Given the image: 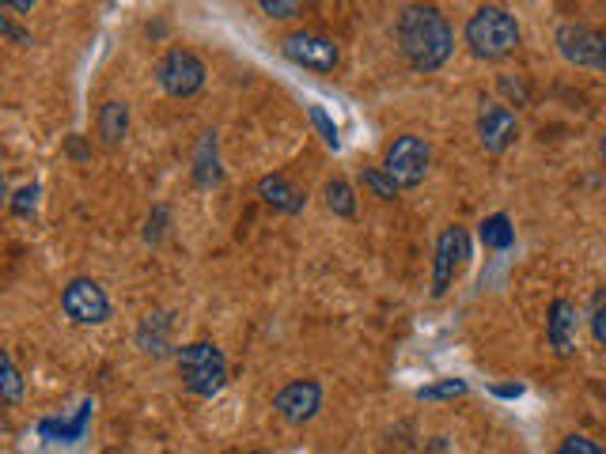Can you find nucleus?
Returning a JSON list of instances; mask_svg holds the SVG:
<instances>
[{
  "instance_id": "f257e3e1",
  "label": "nucleus",
  "mask_w": 606,
  "mask_h": 454,
  "mask_svg": "<svg viewBox=\"0 0 606 454\" xmlns=\"http://www.w3.org/2000/svg\"><path fill=\"white\" fill-rule=\"evenodd\" d=\"M398 49L417 73H437L455 49V31L448 15L432 4H409L398 15Z\"/></svg>"
},
{
  "instance_id": "f03ea898",
  "label": "nucleus",
  "mask_w": 606,
  "mask_h": 454,
  "mask_svg": "<svg viewBox=\"0 0 606 454\" xmlns=\"http://www.w3.org/2000/svg\"><path fill=\"white\" fill-rule=\"evenodd\" d=\"M466 46L482 62H500L519 46V23L508 8L485 4L466 20Z\"/></svg>"
},
{
  "instance_id": "7ed1b4c3",
  "label": "nucleus",
  "mask_w": 606,
  "mask_h": 454,
  "mask_svg": "<svg viewBox=\"0 0 606 454\" xmlns=\"http://www.w3.org/2000/svg\"><path fill=\"white\" fill-rule=\"evenodd\" d=\"M175 364H178V379H183V387L190 394H198V398H212V394L224 390L228 359L212 341H190V345H183L175 356Z\"/></svg>"
},
{
  "instance_id": "20e7f679",
  "label": "nucleus",
  "mask_w": 606,
  "mask_h": 454,
  "mask_svg": "<svg viewBox=\"0 0 606 454\" xmlns=\"http://www.w3.org/2000/svg\"><path fill=\"white\" fill-rule=\"evenodd\" d=\"M429 159H432L429 144L414 133H403L383 152V170H387V178L398 190H414V186H421L425 175H429Z\"/></svg>"
},
{
  "instance_id": "39448f33",
  "label": "nucleus",
  "mask_w": 606,
  "mask_h": 454,
  "mask_svg": "<svg viewBox=\"0 0 606 454\" xmlns=\"http://www.w3.org/2000/svg\"><path fill=\"white\" fill-rule=\"evenodd\" d=\"M205 76H209L205 73V62L186 46L167 49V54L159 57V65H156V84L175 99L198 96V91L205 88Z\"/></svg>"
},
{
  "instance_id": "423d86ee",
  "label": "nucleus",
  "mask_w": 606,
  "mask_h": 454,
  "mask_svg": "<svg viewBox=\"0 0 606 454\" xmlns=\"http://www.w3.org/2000/svg\"><path fill=\"white\" fill-rule=\"evenodd\" d=\"M285 57L300 68H311V73H334L338 62H341V49L334 38L319 31H293L285 42H280Z\"/></svg>"
},
{
  "instance_id": "0eeeda50",
  "label": "nucleus",
  "mask_w": 606,
  "mask_h": 454,
  "mask_svg": "<svg viewBox=\"0 0 606 454\" xmlns=\"http://www.w3.org/2000/svg\"><path fill=\"white\" fill-rule=\"evenodd\" d=\"M471 258V235H466V228L451 224L440 231L437 239V262H432V296H443L451 285H455L459 269Z\"/></svg>"
},
{
  "instance_id": "6e6552de",
  "label": "nucleus",
  "mask_w": 606,
  "mask_h": 454,
  "mask_svg": "<svg viewBox=\"0 0 606 454\" xmlns=\"http://www.w3.org/2000/svg\"><path fill=\"white\" fill-rule=\"evenodd\" d=\"M62 311L76 325H99V322L110 319V299H107V292H102L99 280L76 277V280H68L65 292H62Z\"/></svg>"
},
{
  "instance_id": "1a4fd4ad",
  "label": "nucleus",
  "mask_w": 606,
  "mask_h": 454,
  "mask_svg": "<svg viewBox=\"0 0 606 454\" xmlns=\"http://www.w3.org/2000/svg\"><path fill=\"white\" fill-rule=\"evenodd\" d=\"M273 409H277V413L285 417L288 424L315 421V417H319V409H322V387L315 379L288 383V387L277 390V398H273Z\"/></svg>"
},
{
  "instance_id": "9d476101",
  "label": "nucleus",
  "mask_w": 606,
  "mask_h": 454,
  "mask_svg": "<svg viewBox=\"0 0 606 454\" xmlns=\"http://www.w3.org/2000/svg\"><path fill=\"white\" fill-rule=\"evenodd\" d=\"M558 49L569 65L580 68H599V54H603V34L592 27V23H565L558 31Z\"/></svg>"
},
{
  "instance_id": "9b49d317",
  "label": "nucleus",
  "mask_w": 606,
  "mask_h": 454,
  "mask_svg": "<svg viewBox=\"0 0 606 454\" xmlns=\"http://www.w3.org/2000/svg\"><path fill=\"white\" fill-rule=\"evenodd\" d=\"M519 136V122L516 114H511L508 107H485L482 114H477V141H482V148L489 152V156H500L505 148H511Z\"/></svg>"
},
{
  "instance_id": "f8f14e48",
  "label": "nucleus",
  "mask_w": 606,
  "mask_h": 454,
  "mask_svg": "<svg viewBox=\"0 0 606 454\" xmlns=\"http://www.w3.org/2000/svg\"><path fill=\"white\" fill-rule=\"evenodd\" d=\"M576 330H580L576 303H569V299H553L550 314H546V337H550L553 353L573 356L576 353Z\"/></svg>"
},
{
  "instance_id": "ddd939ff",
  "label": "nucleus",
  "mask_w": 606,
  "mask_h": 454,
  "mask_svg": "<svg viewBox=\"0 0 606 454\" xmlns=\"http://www.w3.org/2000/svg\"><path fill=\"white\" fill-rule=\"evenodd\" d=\"M258 197L269 204L273 212H285V217H300L307 209V197L300 186H293L285 175H266L258 178Z\"/></svg>"
},
{
  "instance_id": "4468645a",
  "label": "nucleus",
  "mask_w": 606,
  "mask_h": 454,
  "mask_svg": "<svg viewBox=\"0 0 606 454\" xmlns=\"http://www.w3.org/2000/svg\"><path fill=\"white\" fill-rule=\"evenodd\" d=\"M96 133L99 141L107 144V148H118V144L125 141V133H130V107L118 99H107L99 107V118H96Z\"/></svg>"
},
{
  "instance_id": "2eb2a0df",
  "label": "nucleus",
  "mask_w": 606,
  "mask_h": 454,
  "mask_svg": "<svg viewBox=\"0 0 606 454\" xmlns=\"http://www.w3.org/2000/svg\"><path fill=\"white\" fill-rule=\"evenodd\" d=\"M170 325H175V319L164 311H156V314H148L141 325H136V345L144 348L148 356H167V348H170Z\"/></svg>"
},
{
  "instance_id": "dca6fc26",
  "label": "nucleus",
  "mask_w": 606,
  "mask_h": 454,
  "mask_svg": "<svg viewBox=\"0 0 606 454\" xmlns=\"http://www.w3.org/2000/svg\"><path fill=\"white\" fill-rule=\"evenodd\" d=\"M220 178H224V170H220V144H217V133H201L198 152H194V182L209 190V186H217Z\"/></svg>"
},
{
  "instance_id": "f3484780",
  "label": "nucleus",
  "mask_w": 606,
  "mask_h": 454,
  "mask_svg": "<svg viewBox=\"0 0 606 454\" xmlns=\"http://www.w3.org/2000/svg\"><path fill=\"white\" fill-rule=\"evenodd\" d=\"M482 243L489 246V251H508V246L516 243V228H511V220L505 212L482 220Z\"/></svg>"
},
{
  "instance_id": "a211bd4d",
  "label": "nucleus",
  "mask_w": 606,
  "mask_h": 454,
  "mask_svg": "<svg viewBox=\"0 0 606 454\" xmlns=\"http://www.w3.org/2000/svg\"><path fill=\"white\" fill-rule=\"evenodd\" d=\"M322 193H327V209L334 212V217H356V193L345 178H330Z\"/></svg>"
},
{
  "instance_id": "6ab92c4d",
  "label": "nucleus",
  "mask_w": 606,
  "mask_h": 454,
  "mask_svg": "<svg viewBox=\"0 0 606 454\" xmlns=\"http://www.w3.org/2000/svg\"><path fill=\"white\" fill-rule=\"evenodd\" d=\"M0 394H4L8 406H15V401L23 398V379H20V372H15L12 353L0 356Z\"/></svg>"
},
{
  "instance_id": "aec40b11",
  "label": "nucleus",
  "mask_w": 606,
  "mask_h": 454,
  "mask_svg": "<svg viewBox=\"0 0 606 454\" xmlns=\"http://www.w3.org/2000/svg\"><path fill=\"white\" fill-rule=\"evenodd\" d=\"M471 394V383L466 379H443V383H432V387H421L417 398L421 401H448V398H466Z\"/></svg>"
},
{
  "instance_id": "412c9836",
  "label": "nucleus",
  "mask_w": 606,
  "mask_h": 454,
  "mask_svg": "<svg viewBox=\"0 0 606 454\" xmlns=\"http://www.w3.org/2000/svg\"><path fill=\"white\" fill-rule=\"evenodd\" d=\"M361 182H364V190H372L379 201H395L398 197V186L387 178V170L383 167H368V170H361Z\"/></svg>"
},
{
  "instance_id": "4be33fe9",
  "label": "nucleus",
  "mask_w": 606,
  "mask_h": 454,
  "mask_svg": "<svg viewBox=\"0 0 606 454\" xmlns=\"http://www.w3.org/2000/svg\"><path fill=\"white\" fill-rule=\"evenodd\" d=\"M38 197H42V186L38 182L20 186V190H15V197H12V217L31 220L34 212H38Z\"/></svg>"
},
{
  "instance_id": "5701e85b",
  "label": "nucleus",
  "mask_w": 606,
  "mask_h": 454,
  "mask_svg": "<svg viewBox=\"0 0 606 454\" xmlns=\"http://www.w3.org/2000/svg\"><path fill=\"white\" fill-rule=\"evenodd\" d=\"M88 417H91V406H84V413L76 417V421H62V424H57V421H42L38 428H42V435H57V440H62V435H73V440H80Z\"/></svg>"
},
{
  "instance_id": "b1692460",
  "label": "nucleus",
  "mask_w": 606,
  "mask_h": 454,
  "mask_svg": "<svg viewBox=\"0 0 606 454\" xmlns=\"http://www.w3.org/2000/svg\"><path fill=\"white\" fill-rule=\"evenodd\" d=\"M307 114H311V122H315V130H319L322 133V141H327L330 144V148H341V136H338V125L334 122H330V114H327V110H322L319 107V102H311V107H307Z\"/></svg>"
},
{
  "instance_id": "393cba45",
  "label": "nucleus",
  "mask_w": 606,
  "mask_h": 454,
  "mask_svg": "<svg viewBox=\"0 0 606 454\" xmlns=\"http://www.w3.org/2000/svg\"><path fill=\"white\" fill-rule=\"evenodd\" d=\"M258 8L269 20H296V15H304V4H296V0H262Z\"/></svg>"
},
{
  "instance_id": "a878e982",
  "label": "nucleus",
  "mask_w": 606,
  "mask_h": 454,
  "mask_svg": "<svg viewBox=\"0 0 606 454\" xmlns=\"http://www.w3.org/2000/svg\"><path fill=\"white\" fill-rule=\"evenodd\" d=\"M592 337L606 345V288H599L592 299Z\"/></svg>"
},
{
  "instance_id": "bb28decb",
  "label": "nucleus",
  "mask_w": 606,
  "mask_h": 454,
  "mask_svg": "<svg viewBox=\"0 0 606 454\" xmlns=\"http://www.w3.org/2000/svg\"><path fill=\"white\" fill-rule=\"evenodd\" d=\"M553 454H606V447H599L595 440H587V435H565L561 447Z\"/></svg>"
},
{
  "instance_id": "cd10ccee",
  "label": "nucleus",
  "mask_w": 606,
  "mask_h": 454,
  "mask_svg": "<svg viewBox=\"0 0 606 454\" xmlns=\"http://www.w3.org/2000/svg\"><path fill=\"white\" fill-rule=\"evenodd\" d=\"M164 231H167V209H164V204H156V209H152V217H148V228H144V239H148V243H159V239H164Z\"/></svg>"
},
{
  "instance_id": "c85d7f7f",
  "label": "nucleus",
  "mask_w": 606,
  "mask_h": 454,
  "mask_svg": "<svg viewBox=\"0 0 606 454\" xmlns=\"http://www.w3.org/2000/svg\"><path fill=\"white\" fill-rule=\"evenodd\" d=\"M0 31H4V34H8V38L23 42V46H31V34H23L20 27H12V20H8V15H0Z\"/></svg>"
},
{
  "instance_id": "c756f323",
  "label": "nucleus",
  "mask_w": 606,
  "mask_h": 454,
  "mask_svg": "<svg viewBox=\"0 0 606 454\" xmlns=\"http://www.w3.org/2000/svg\"><path fill=\"white\" fill-rule=\"evenodd\" d=\"M68 156H73V159H91V148L80 141V136H68Z\"/></svg>"
},
{
  "instance_id": "7c9ffc66",
  "label": "nucleus",
  "mask_w": 606,
  "mask_h": 454,
  "mask_svg": "<svg viewBox=\"0 0 606 454\" xmlns=\"http://www.w3.org/2000/svg\"><path fill=\"white\" fill-rule=\"evenodd\" d=\"M4 8H8V12H31L34 4H31V0H8Z\"/></svg>"
},
{
  "instance_id": "2f4dec72",
  "label": "nucleus",
  "mask_w": 606,
  "mask_h": 454,
  "mask_svg": "<svg viewBox=\"0 0 606 454\" xmlns=\"http://www.w3.org/2000/svg\"><path fill=\"white\" fill-rule=\"evenodd\" d=\"M599 68L606 73V34H603V54H599Z\"/></svg>"
},
{
  "instance_id": "473e14b6",
  "label": "nucleus",
  "mask_w": 606,
  "mask_h": 454,
  "mask_svg": "<svg viewBox=\"0 0 606 454\" xmlns=\"http://www.w3.org/2000/svg\"><path fill=\"white\" fill-rule=\"evenodd\" d=\"M599 152H603V159H606V136H603V141H599Z\"/></svg>"
},
{
  "instance_id": "72a5a7b5",
  "label": "nucleus",
  "mask_w": 606,
  "mask_h": 454,
  "mask_svg": "<svg viewBox=\"0 0 606 454\" xmlns=\"http://www.w3.org/2000/svg\"><path fill=\"white\" fill-rule=\"evenodd\" d=\"M251 454H269V451H251Z\"/></svg>"
}]
</instances>
